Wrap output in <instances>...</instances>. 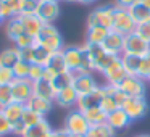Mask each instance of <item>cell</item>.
Instances as JSON below:
<instances>
[{
	"mask_svg": "<svg viewBox=\"0 0 150 137\" xmlns=\"http://www.w3.org/2000/svg\"><path fill=\"white\" fill-rule=\"evenodd\" d=\"M65 65L68 68V71H71L73 74H81V73H94L91 61L87 58V52L82 45H69L65 47L62 52Z\"/></svg>",
	"mask_w": 150,
	"mask_h": 137,
	"instance_id": "6da1fadb",
	"label": "cell"
},
{
	"mask_svg": "<svg viewBox=\"0 0 150 137\" xmlns=\"http://www.w3.org/2000/svg\"><path fill=\"white\" fill-rule=\"evenodd\" d=\"M84 49L87 52V58L91 61L94 73H103L105 68L116 58V55H111L103 49V45L97 44H84Z\"/></svg>",
	"mask_w": 150,
	"mask_h": 137,
	"instance_id": "7a4b0ae2",
	"label": "cell"
},
{
	"mask_svg": "<svg viewBox=\"0 0 150 137\" xmlns=\"http://www.w3.org/2000/svg\"><path fill=\"white\" fill-rule=\"evenodd\" d=\"M115 20V5H102L89 13L87 16V28L89 26H100L105 29L113 28Z\"/></svg>",
	"mask_w": 150,
	"mask_h": 137,
	"instance_id": "3957f363",
	"label": "cell"
},
{
	"mask_svg": "<svg viewBox=\"0 0 150 137\" xmlns=\"http://www.w3.org/2000/svg\"><path fill=\"white\" fill-rule=\"evenodd\" d=\"M91 124L86 119L84 113L81 110H71L65 116V123H63V129L68 134H79V136H86V132L89 131Z\"/></svg>",
	"mask_w": 150,
	"mask_h": 137,
	"instance_id": "277c9868",
	"label": "cell"
},
{
	"mask_svg": "<svg viewBox=\"0 0 150 137\" xmlns=\"http://www.w3.org/2000/svg\"><path fill=\"white\" fill-rule=\"evenodd\" d=\"M111 29L123 34V36H129V34L136 32L137 24L134 23L129 10L115 7V20H113V28Z\"/></svg>",
	"mask_w": 150,
	"mask_h": 137,
	"instance_id": "5b68a950",
	"label": "cell"
},
{
	"mask_svg": "<svg viewBox=\"0 0 150 137\" xmlns=\"http://www.w3.org/2000/svg\"><path fill=\"white\" fill-rule=\"evenodd\" d=\"M10 87H11L13 102H18V103L26 105L31 100V97L34 95V82L29 78H24V79L16 78L10 84Z\"/></svg>",
	"mask_w": 150,
	"mask_h": 137,
	"instance_id": "8992f818",
	"label": "cell"
},
{
	"mask_svg": "<svg viewBox=\"0 0 150 137\" xmlns=\"http://www.w3.org/2000/svg\"><path fill=\"white\" fill-rule=\"evenodd\" d=\"M121 108L126 111L127 116L134 123V121L145 118V114L149 113V102H147L145 97H127Z\"/></svg>",
	"mask_w": 150,
	"mask_h": 137,
	"instance_id": "52a82bcc",
	"label": "cell"
},
{
	"mask_svg": "<svg viewBox=\"0 0 150 137\" xmlns=\"http://www.w3.org/2000/svg\"><path fill=\"white\" fill-rule=\"evenodd\" d=\"M52 53H49L45 49H42V47L37 44H34L33 47H28V49H23L21 50V58L24 60V61L31 63V65H40V66H47L50 63V60H52Z\"/></svg>",
	"mask_w": 150,
	"mask_h": 137,
	"instance_id": "ba28073f",
	"label": "cell"
},
{
	"mask_svg": "<svg viewBox=\"0 0 150 137\" xmlns=\"http://www.w3.org/2000/svg\"><path fill=\"white\" fill-rule=\"evenodd\" d=\"M150 50V44L139 36L137 32H132L124 37V52L123 55H134V56H144Z\"/></svg>",
	"mask_w": 150,
	"mask_h": 137,
	"instance_id": "9c48e42d",
	"label": "cell"
},
{
	"mask_svg": "<svg viewBox=\"0 0 150 137\" xmlns=\"http://www.w3.org/2000/svg\"><path fill=\"white\" fill-rule=\"evenodd\" d=\"M118 87L127 97H145L147 94V82L139 76H126Z\"/></svg>",
	"mask_w": 150,
	"mask_h": 137,
	"instance_id": "30bf717a",
	"label": "cell"
},
{
	"mask_svg": "<svg viewBox=\"0 0 150 137\" xmlns=\"http://www.w3.org/2000/svg\"><path fill=\"white\" fill-rule=\"evenodd\" d=\"M36 15L42 20L44 24H53L60 16V0H44L39 2Z\"/></svg>",
	"mask_w": 150,
	"mask_h": 137,
	"instance_id": "8fae6325",
	"label": "cell"
},
{
	"mask_svg": "<svg viewBox=\"0 0 150 137\" xmlns=\"http://www.w3.org/2000/svg\"><path fill=\"white\" fill-rule=\"evenodd\" d=\"M107 81V84H111V85H120L121 81L127 76L126 69H124V65H123V60L121 56H116L110 65L105 68V71L102 73Z\"/></svg>",
	"mask_w": 150,
	"mask_h": 137,
	"instance_id": "7c38bea8",
	"label": "cell"
},
{
	"mask_svg": "<svg viewBox=\"0 0 150 137\" xmlns=\"http://www.w3.org/2000/svg\"><path fill=\"white\" fill-rule=\"evenodd\" d=\"M73 87L78 92L79 97H81V95L92 94V92L98 87V82H97V79H95L94 73H81V74H74Z\"/></svg>",
	"mask_w": 150,
	"mask_h": 137,
	"instance_id": "4fadbf2b",
	"label": "cell"
},
{
	"mask_svg": "<svg viewBox=\"0 0 150 137\" xmlns=\"http://www.w3.org/2000/svg\"><path fill=\"white\" fill-rule=\"evenodd\" d=\"M124 37L123 34L116 32V31L110 29V32H108V36L105 37L103 40V49L107 50L108 53H111V55H116V56H121L124 52Z\"/></svg>",
	"mask_w": 150,
	"mask_h": 137,
	"instance_id": "5bb4252c",
	"label": "cell"
},
{
	"mask_svg": "<svg viewBox=\"0 0 150 137\" xmlns=\"http://www.w3.org/2000/svg\"><path fill=\"white\" fill-rule=\"evenodd\" d=\"M105 97V87L103 85H98L92 94H87V95H81L78 98V103H76V108L81 111H86L92 107H100V102L102 98Z\"/></svg>",
	"mask_w": 150,
	"mask_h": 137,
	"instance_id": "9a60e30c",
	"label": "cell"
},
{
	"mask_svg": "<svg viewBox=\"0 0 150 137\" xmlns=\"http://www.w3.org/2000/svg\"><path fill=\"white\" fill-rule=\"evenodd\" d=\"M78 98H79L78 92L74 90L73 85H69V87H65V89H62V90L57 92L53 103H55L57 107H60V108H66V110H69V108L76 107Z\"/></svg>",
	"mask_w": 150,
	"mask_h": 137,
	"instance_id": "2e32d148",
	"label": "cell"
},
{
	"mask_svg": "<svg viewBox=\"0 0 150 137\" xmlns=\"http://www.w3.org/2000/svg\"><path fill=\"white\" fill-rule=\"evenodd\" d=\"M107 124L111 127V129H115V131L118 132V131L127 129V127L132 124V119L127 116V113L123 110V108H116L115 111L108 113V116H107Z\"/></svg>",
	"mask_w": 150,
	"mask_h": 137,
	"instance_id": "e0dca14e",
	"label": "cell"
},
{
	"mask_svg": "<svg viewBox=\"0 0 150 137\" xmlns=\"http://www.w3.org/2000/svg\"><path fill=\"white\" fill-rule=\"evenodd\" d=\"M20 20H21V23H23L24 32L37 39L39 34H40V29L44 28L42 20H40L36 13H21L20 15Z\"/></svg>",
	"mask_w": 150,
	"mask_h": 137,
	"instance_id": "ac0fdd59",
	"label": "cell"
},
{
	"mask_svg": "<svg viewBox=\"0 0 150 137\" xmlns=\"http://www.w3.org/2000/svg\"><path fill=\"white\" fill-rule=\"evenodd\" d=\"M37 44H39L42 49H45L49 53L55 55V53H60L63 52L65 49V44H63V37L62 34H55V36H49V37H37Z\"/></svg>",
	"mask_w": 150,
	"mask_h": 137,
	"instance_id": "d6986e66",
	"label": "cell"
},
{
	"mask_svg": "<svg viewBox=\"0 0 150 137\" xmlns=\"http://www.w3.org/2000/svg\"><path fill=\"white\" fill-rule=\"evenodd\" d=\"M21 60V50L18 47H7L0 52V68H13Z\"/></svg>",
	"mask_w": 150,
	"mask_h": 137,
	"instance_id": "ffe728a7",
	"label": "cell"
},
{
	"mask_svg": "<svg viewBox=\"0 0 150 137\" xmlns=\"http://www.w3.org/2000/svg\"><path fill=\"white\" fill-rule=\"evenodd\" d=\"M26 110V105L24 103H18V102H11L8 107H5L4 110V114L7 116V119L11 123V129H13L15 124L21 123V118H23V113Z\"/></svg>",
	"mask_w": 150,
	"mask_h": 137,
	"instance_id": "44dd1931",
	"label": "cell"
},
{
	"mask_svg": "<svg viewBox=\"0 0 150 137\" xmlns=\"http://www.w3.org/2000/svg\"><path fill=\"white\" fill-rule=\"evenodd\" d=\"M53 100H47V98H42V97H37V95H33L31 97V100L26 103V107H29L31 110L37 111L39 114H42L44 118L47 116V114L52 111L53 108Z\"/></svg>",
	"mask_w": 150,
	"mask_h": 137,
	"instance_id": "7402d4cb",
	"label": "cell"
},
{
	"mask_svg": "<svg viewBox=\"0 0 150 137\" xmlns=\"http://www.w3.org/2000/svg\"><path fill=\"white\" fill-rule=\"evenodd\" d=\"M4 29H5V36H7L11 42H13L15 39H18L21 34H24V28H23V23H21L20 16L7 20L4 24Z\"/></svg>",
	"mask_w": 150,
	"mask_h": 137,
	"instance_id": "603a6c76",
	"label": "cell"
},
{
	"mask_svg": "<svg viewBox=\"0 0 150 137\" xmlns=\"http://www.w3.org/2000/svg\"><path fill=\"white\" fill-rule=\"evenodd\" d=\"M50 131H52V126L47 121V118H44L40 123L34 124L31 127H26L21 137H47L50 134Z\"/></svg>",
	"mask_w": 150,
	"mask_h": 137,
	"instance_id": "cb8c5ba5",
	"label": "cell"
},
{
	"mask_svg": "<svg viewBox=\"0 0 150 137\" xmlns=\"http://www.w3.org/2000/svg\"><path fill=\"white\" fill-rule=\"evenodd\" d=\"M34 95L47 98V100H55L57 90L53 89L52 82L45 81V79H40V81L34 82Z\"/></svg>",
	"mask_w": 150,
	"mask_h": 137,
	"instance_id": "d4e9b609",
	"label": "cell"
},
{
	"mask_svg": "<svg viewBox=\"0 0 150 137\" xmlns=\"http://www.w3.org/2000/svg\"><path fill=\"white\" fill-rule=\"evenodd\" d=\"M108 32H110V29H105V28L89 26L87 32H86V44H97V45H102L105 37L108 36Z\"/></svg>",
	"mask_w": 150,
	"mask_h": 137,
	"instance_id": "484cf974",
	"label": "cell"
},
{
	"mask_svg": "<svg viewBox=\"0 0 150 137\" xmlns=\"http://www.w3.org/2000/svg\"><path fill=\"white\" fill-rule=\"evenodd\" d=\"M82 113H84L86 119L89 121V124H91V126L107 123V116H108V114L105 113L100 107H92V108H89V110L82 111Z\"/></svg>",
	"mask_w": 150,
	"mask_h": 137,
	"instance_id": "4316f807",
	"label": "cell"
},
{
	"mask_svg": "<svg viewBox=\"0 0 150 137\" xmlns=\"http://www.w3.org/2000/svg\"><path fill=\"white\" fill-rule=\"evenodd\" d=\"M115 136H116V131L111 129L107 123L91 126L89 131L86 132V137H115Z\"/></svg>",
	"mask_w": 150,
	"mask_h": 137,
	"instance_id": "83f0119b",
	"label": "cell"
},
{
	"mask_svg": "<svg viewBox=\"0 0 150 137\" xmlns=\"http://www.w3.org/2000/svg\"><path fill=\"white\" fill-rule=\"evenodd\" d=\"M129 13H131V16H132L134 23H136L137 26L150 21V10H147V8L144 7V5H140V4H136L134 7H131Z\"/></svg>",
	"mask_w": 150,
	"mask_h": 137,
	"instance_id": "f1b7e54d",
	"label": "cell"
},
{
	"mask_svg": "<svg viewBox=\"0 0 150 137\" xmlns=\"http://www.w3.org/2000/svg\"><path fill=\"white\" fill-rule=\"evenodd\" d=\"M124 69H126L127 76H137L139 74V66H140V56L134 55H121Z\"/></svg>",
	"mask_w": 150,
	"mask_h": 137,
	"instance_id": "f546056e",
	"label": "cell"
},
{
	"mask_svg": "<svg viewBox=\"0 0 150 137\" xmlns=\"http://www.w3.org/2000/svg\"><path fill=\"white\" fill-rule=\"evenodd\" d=\"M73 81H74V74H73L71 71H66V73H62V74L57 76V78L52 81V85H53V89L58 92V90H62V89H65V87L73 85Z\"/></svg>",
	"mask_w": 150,
	"mask_h": 137,
	"instance_id": "4dcf8cb0",
	"label": "cell"
},
{
	"mask_svg": "<svg viewBox=\"0 0 150 137\" xmlns=\"http://www.w3.org/2000/svg\"><path fill=\"white\" fill-rule=\"evenodd\" d=\"M47 68H50L57 76L62 74V73H66V71H68V68H66V65H65V60H63L62 52H60V53H55V55L52 56V60H50V63L47 65Z\"/></svg>",
	"mask_w": 150,
	"mask_h": 137,
	"instance_id": "1f68e13d",
	"label": "cell"
},
{
	"mask_svg": "<svg viewBox=\"0 0 150 137\" xmlns=\"http://www.w3.org/2000/svg\"><path fill=\"white\" fill-rule=\"evenodd\" d=\"M42 119H44L42 114H39L37 111H34V110H31L29 107H26V110H24V113H23V118H21L24 127H31V126H34V124L40 123Z\"/></svg>",
	"mask_w": 150,
	"mask_h": 137,
	"instance_id": "d6a6232c",
	"label": "cell"
},
{
	"mask_svg": "<svg viewBox=\"0 0 150 137\" xmlns=\"http://www.w3.org/2000/svg\"><path fill=\"white\" fill-rule=\"evenodd\" d=\"M103 87H105V85H103ZM115 92H116V90H115ZM115 92H113V94H115ZM113 94L108 95L107 92H105V97L102 98V102H100V108H102V110H103L107 114L111 113V111H115L116 108H120V105L116 103V100H115Z\"/></svg>",
	"mask_w": 150,
	"mask_h": 137,
	"instance_id": "836d02e7",
	"label": "cell"
},
{
	"mask_svg": "<svg viewBox=\"0 0 150 137\" xmlns=\"http://www.w3.org/2000/svg\"><path fill=\"white\" fill-rule=\"evenodd\" d=\"M139 78L149 81L150 78V50L144 56H140V66H139Z\"/></svg>",
	"mask_w": 150,
	"mask_h": 137,
	"instance_id": "e575fe53",
	"label": "cell"
},
{
	"mask_svg": "<svg viewBox=\"0 0 150 137\" xmlns=\"http://www.w3.org/2000/svg\"><path fill=\"white\" fill-rule=\"evenodd\" d=\"M13 102V95H11V87L5 84H0V110H4L5 107Z\"/></svg>",
	"mask_w": 150,
	"mask_h": 137,
	"instance_id": "d590c367",
	"label": "cell"
},
{
	"mask_svg": "<svg viewBox=\"0 0 150 137\" xmlns=\"http://www.w3.org/2000/svg\"><path fill=\"white\" fill-rule=\"evenodd\" d=\"M29 69H31V63L24 61L23 58L13 66V73H15V78H20V79H24L29 76Z\"/></svg>",
	"mask_w": 150,
	"mask_h": 137,
	"instance_id": "8d00e7d4",
	"label": "cell"
},
{
	"mask_svg": "<svg viewBox=\"0 0 150 137\" xmlns=\"http://www.w3.org/2000/svg\"><path fill=\"white\" fill-rule=\"evenodd\" d=\"M36 37H33V36H29V34H21L18 39H15L13 40V44H15V47H18L20 50H23V49H28V47H33L34 44H36Z\"/></svg>",
	"mask_w": 150,
	"mask_h": 137,
	"instance_id": "74e56055",
	"label": "cell"
},
{
	"mask_svg": "<svg viewBox=\"0 0 150 137\" xmlns=\"http://www.w3.org/2000/svg\"><path fill=\"white\" fill-rule=\"evenodd\" d=\"M15 79L16 78H15L13 68H0V84L10 85Z\"/></svg>",
	"mask_w": 150,
	"mask_h": 137,
	"instance_id": "f35d334b",
	"label": "cell"
},
{
	"mask_svg": "<svg viewBox=\"0 0 150 137\" xmlns=\"http://www.w3.org/2000/svg\"><path fill=\"white\" fill-rule=\"evenodd\" d=\"M8 134H13L11 129V123L7 119V116L4 114V111L0 110V137H5Z\"/></svg>",
	"mask_w": 150,
	"mask_h": 137,
	"instance_id": "ab89813d",
	"label": "cell"
},
{
	"mask_svg": "<svg viewBox=\"0 0 150 137\" xmlns=\"http://www.w3.org/2000/svg\"><path fill=\"white\" fill-rule=\"evenodd\" d=\"M44 71H45V66H40V65H31L29 76H28V78H29L33 82L40 81V79H44Z\"/></svg>",
	"mask_w": 150,
	"mask_h": 137,
	"instance_id": "60d3db41",
	"label": "cell"
},
{
	"mask_svg": "<svg viewBox=\"0 0 150 137\" xmlns=\"http://www.w3.org/2000/svg\"><path fill=\"white\" fill-rule=\"evenodd\" d=\"M5 2H7V4L11 7L13 13L16 15V16H20V15L24 11V7H26L28 0H5Z\"/></svg>",
	"mask_w": 150,
	"mask_h": 137,
	"instance_id": "b9f144b4",
	"label": "cell"
},
{
	"mask_svg": "<svg viewBox=\"0 0 150 137\" xmlns=\"http://www.w3.org/2000/svg\"><path fill=\"white\" fill-rule=\"evenodd\" d=\"M58 28L55 26V24H44V28L40 29V34L39 37L42 39V37H49V36H55V34H58Z\"/></svg>",
	"mask_w": 150,
	"mask_h": 137,
	"instance_id": "7bdbcfd3",
	"label": "cell"
},
{
	"mask_svg": "<svg viewBox=\"0 0 150 137\" xmlns=\"http://www.w3.org/2000/svg\"><path fill=\"white\" fill-rule=\"evenodd\" d=\"M136 32L139 34V36H142L144 39L150 44V21H147V23H144V24H139Z\"/></svg>",
	"mask_w": 150,
	"mask_h": 137,
	"instance_id": "ee69618b",
	"label": "cell"
},
{
	"mask_svg": "<svg viewBox=\"0 0 150 137\" xmlns=\"http://www.w3.org/2000/svg\"><path fill=\"white\" fill-rule=\"evenodd\" d=\"M136 4H139V0H115V7L126 8V10H129V8L134 7Z\"/></svg>",
	"mask_w": 150,
	"mask_h": 137,
	"instance_id": "f6af8a7d",
	"label": "cell"
},
{
	"mask_svg": "<svg viewBox=\"0 0 150 137\" xmlns=\"http://www.w3.org/2000/svg\"><path fill=\"white\" fill-rule=\"evenodd\" d=\"M47 137H68V132H66L63 127H62V129H52Z\"/></svg>",
	"mask_w": 150,
	"mask_h": 137,
	"instance_id": "bcb514c9",
	"label": "cell"
},
{
	"mask_svg": "<svg viewBox=\"0 0 150 137\" xmlns=\"http://www.w3.org/2000/svg\"><path fill=\"white\" fill-rule=\"evenodd\" d=\"M78 4H82V5H89V4H95L97 0H76Z\"/></svg>",
	"mask_w": 150,
	"mask_h": 137,
	"instance_id": "7dc6e473",
	"label": "cell"
},
{
	"mask_svg": "<svg viewBox=\"0 0 150 137\" xmlns=\"http://www.w3.org/2000/svg\"><path fill=\"white\" fill-rule=\"evenodd\" d=\"M139 4L144 5V7L147 8V10H150V0H139Z\"/></svg>",
	"mask_w": 150,
	"mask_h": 137,
	"instance_id": "c3c4849f",
	"label": "cell"
},
{
	"mask_svg": "<svg viewBox=\"0 0 150 137\" xmlns=\"http://www.w3.org/2000/svg\"><path fill=\"white\" fill-rule=\"evenodd\" d=\"M68 137H86V136H79V134H68Z\"/></svg>",
	"mask_w": 150,
	"mask_h": 137,
	"instance_id": "681fc988",
	"label": "cell"
},
{
	"mask_svg": "<svg viewBox=\"0 0 150 137\" xmlns=\"http://www.w3.org/2000/svg\"><path fill=\"white\" fill-rule=\"evenodd\" d=\"M4 24H5V20H4V16L0 15V26H4Z\"/></svg>",
	"mask_w": 150,
	"mask_h": 137,
	"instance_id": "f907efd6",
	"label": "cell"
},
{
	"mask_svg": "<svg viewBox=\"0 0 150 137\" xmlns=\"http://www.w3.org/2000/svg\"><path fill=\"white\" fill-rule=\"evenodd\" d=\"M134 137H150V134H139V136H134Z\"/></svg>",
	"mask_w": 150,
	"mask_h": 137,
	"instance_id": "816d5d0a",
	"label": "cell"
},
{
	"mask_svg": "<svg viewBox=\"0 0 150 137\" xmlns=\"http://www.w3.org/2000/svg\"><path fill=\"white\" fill-rule=\"evenodd\" d=\"M62 2H68V4H73V2H76V0H62Z\"/></svg>",
	"mask_w": 150,
	"mask_h": 137,
	"instance_id": "f5cc1de1",
	"label": "cell"
},
{
	"mask_svg": "<svg viewBox=\"0 0 150 137\" xmlns=\"http://www.w3.org/2000/svg\"><path fill=\"white\" fill-rule=\"evenodd\" d=\"M2 2H4V0H0V4H2Z\"/></svg>",
	"mask_w": 150,
	"mask_h": 137,
	"instance_id": "db71d44e",
	"label": "cell"
},
{
	"mask_svg": "<svg viewBox=\"0 0 150 137\" xmlns=\"http://www.w3.org/2000/svg\"><path fill=\"white\" fill-rule=\"evenodd\" d=\"M39 2H44V0H39Z\"/></svg>",
	"mask_w": 150,
	"mask_h": 137,
	"instance_id": "11a10c76",
	"label": "cell"
},
{
	"mask_svg": "<svg viewBox=\"0 0 150 137\" xmlns=\"http://www.w3.org/2000/svg\"><path fill=\"white\" fill-rule=\"evenodd\" d=\"M149 82H150V78H149Z\"/></svg>",
	"mask_w": 150,
	"mask_h": 137,
	"instance_id": "9f6ffc18",
	"label": "cell"
}]
</instances>
